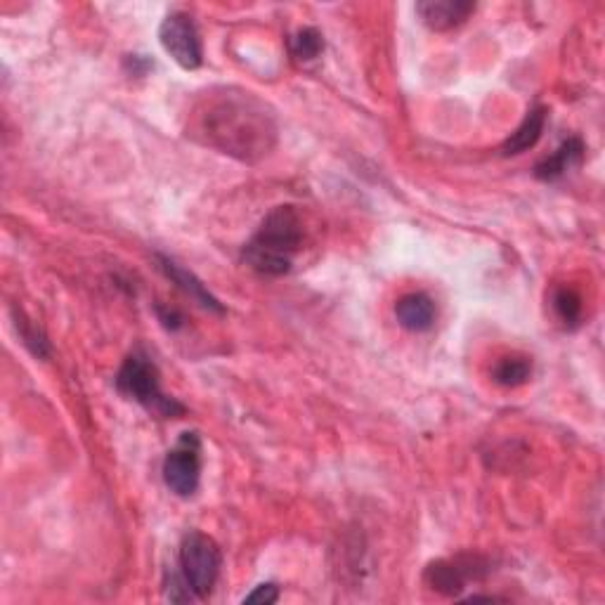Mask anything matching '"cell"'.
I'll return each instance as SVG.
<instances>
[{
  "mask_svg": "<svg viewBox=\"0 0 605 605\" xmlns=\"http://www.w3.org/2000/svg\"><path fill=\"white\" fill-rule=\"evenodd\" d=\"M532 376V362L528 357L520 355H509L497 360L492 367V381L502 388H518L523 383H528Z\"/></svg>",
  "mask_w": 605,
  "mask_h": 605,
  "instance_id": "4fadbf2b",
  "label": "cell"
},
{
  "mask_svg": "<svg viewBox=\"0 0 605 605\" xmlns=\"http://www.w3.org/2000/svg\"><path fill=\"white\" fill-rule=\"evenodd\" d=\"M156 312H159V320L164 322L166 329H178L182 324V315L178 310H168V308H164V305H159Z\"/></svg>",
  "mask_w": 605,
  "mask_h": 605,
  "instance_id": "ac0fdd59",
  "label": "cell"
},
{
  "mask_svg": "<svg viewBox=\"0 0 605 605\" xmlns=\"http://www.w3.org/2000/svg\"><path fill=\"white\" fill-rule=\"evenodd\" d=\"M551 305H554L556 317L561 320L565 327H575L582 320V296L577 294L572 286H561L551 296Z\"/></svg>",
  "mask_w": 605,
  "mask_h": 605,
  "instance_id": "5bb4252c",
  "label": "cell"
},
{
  "mask_svg": "<svg viewBox=\"0 0 605 605\" xmlns=\"http://www.w3.org/2000/svg\"><path fill=\"white\" fill-rule=\"evenodd\" d=\"M485 565L476 556H459L454 561L431 563L426 570V580L435 591L445 596H459L471 580L483 577Z\"/></svg>",
  "mask_w": 605,
  "mask_h": 605,
  "instance_id": "52a82bcc",
  "label": "cell"
},
{
  "mask_svg": "<svg viewBox=\"0 0 605 605\" xmlns=\"http://www.w3.org/2000/svg\"><path fill=\"white\" fill-rule=\"evenodd\" d=\"M159 41L182 69L201 67L204 52H201L199 31L190 15H185V12H171V15L161 22Z\"/></svg>",
  "mask_w": 605,
  "mask_h": 605,
  "instance_id": "8992f818",
  "label": "cell"
},
{
  "mask_svg": "<svg viewBox=\"0 0 605 605\" xmlns=\"http://www.w3.org/2000/svg\"><path fill=\"white\" fill-rule=\"evenodd\" d=\"M289 50H291V55H294L296 60H301V62L317 60V57H320L322 50H324L322 34L317 29H312V26H305V29L296 31V34L291 36Z\"/></svg>",
  "mask_w": 605,
  "mask_h": 605,
  "instance_id": "9a60e30c",
  "label": "cell"
},
{
  "mask_svg": "<svg viewBox=\"0 0 605 605\" xmlns=\"http://www.w3.org/2000/svg\"><path fill=\"white\" fill-rule=\"evenodd\" d=\"M159 268L164 270V275L171 279L173 284H178L182 291H185L187 296L192 298V301H197L201 308L206 310H216V312H223V308H220V303L213 298L211 294L206 291V286L199 282L197 277L192 275V272L182 270L178 263H173V260H168L164 256H159Z\"/></svg>",
  "mask_w": 605,
  "mask_h": 605,
  "instance_id": "8fae6325",
  "label": "cell"
},
{
  "mask_svg": "<svg viewBox=\"0 0 605 605\" xmlns=\"http://www.w3.org/2000/svg\"><path fill=\"white\" fill-rule=\"evenodd\" d=\"M279 598V589L275 587V584H260V587H256L251 591L249 596L244 598V603H275Z\"/></svg>",
  "mask_w": 605,
  "mask_h": 605,
  "instance_id": "e0dca14e",
  "label": "cell"
},
{
  "mask_svg": "<svg viewBox=\"0 0 605 605\" xmlns=\"http://www.w3.org/2000/svg\"><path fill=\"white\" fill-rule=\"evenodd\" d=\"M303 244V220L291 206H279L263 220L251 242L244 246V260L260 275H286Z\"/></svg>",
  "mask_w": 605,
  "mask_h": 605,
  "instance_id": "7a4b0ae2",
  "label": "cell"
},
{
  "mask_svg": "<svg viewBox=\"0 0 605 605\" xmlns=\"http://www.w3.org/2000/svg\"><path fill=\"white\" fill-rule=\"evenodd\" d=\"M180 575L197 598H206L220 575V549L204 532H190L180 544Z\"/></svg>",
  "mask_w": 605,
  "mask_h": 605,
  "instance_id": "277c9868",
  "label": "cell"
},
{
  "mask_svg": "<svg viewBox=\"0 0 605 605\" xmlns=\"http://www.w3.org/2000/svg\"><path fill=\"white\" fill-rule=\"evenodd\" d=\"M192 138L239 161L263 159L277 142V121L268 104L244 90L206 93L190 114Z\"/></svg>",
  "mask_w": 605,
  "mask_h": 605,
  "instance_id": "6da1fadb",
  "label": "cell"
},
{
  "mask_svg": "<svg viewBox=\"0 0 605 605\" xmlns=\"http://www.w3.org/2000/svg\"><path fill=\"white\" fill-rule=\"evenodd\" d=\"M17 329H19V334H22L26 346L34 350L38 357L48 355V341H45V336L41 334V331H38L36 327H31V324H26L24 320L19 322V317H17Z\"/></svg>",
  "mask_w": 605,
  "mask_h": 605,
  "instance_id": "2e32d148",
  "label": "cell"
},
{
  "mask_svg": "<svg viewBox=\"0 0 605 605\" xmlns=\"http://www.w3.org/2000/svg\"><path fill=\"white\" fill-rule=\"evenodd\" d=\"M544 126H546V109L544 107L532 109V112H528V116L523 119V123L516 128V133H511V138L504 142L502 154L516 156L528 152V149L535 147L539 138H542Z\"/></svg>",
  "mask_w": 605,
  "mask_h": 605,
  "instance_id": "30bf717a",
  "label": "cell"
},
{
  "mask_svg": "<svg viewBox=\"0 0 605 605\" xmlns=\"http://www.w3.org/2000/svg\"><path fill=\"white\" fill-rule=\"evenodd\" d=\"M116 388L121 390V395H126V398L135 400L138 405L147 407L149 412H156L161 416L182 414V405L161 393L159 369L154 367V362L149 360L147 355L133 353L123 362L119 376H116Z\"/></svg>",
  "mask_w": 605,
  "mask_h": 605,
  "instance_id": "3957f363",
  "label": "cell"
},
{
  "mask_svg": "<svg viewBox=\"0 0 605 605\" xmlns=\"http://www.w3.org/2000/svg\"><path fill=\"white\" fill-rule=\"evenodd\" d=\"M395 317L407 331H428L435 322V303L426 294H407L395 305Z\"/></svg>",
  "mask_w": 605,
  "mask_h": 605,
  "instance_id": "9c48e42d",
  "label": "cell"
},
{
  "mask_svg": "<svg viewBox=\"0 0 605 605\" xmlns=\"http://www.w3.org/2000/svg\"><path fill=\"white\" fill-rule=\"evenodd\" d=\"M584 156V145L582 140L570 138L556 149L554 154L546 156L542 164H537V178L539 180H556L570 171L572 166H577Z\"/></svg>",
  "mask_w": 605,
  "mask_h": 605,
  "instance_id": "7c38bea8",
  "label": "cell"
},
{
  "mask_svg": "<svg viewBox=\"0 0 605 605\" xmlns=\"http://www.w3.org/2000/svg\"><path fill=\"white\" fill-rule=\"evenodd\" d=\"M201 478V440L197 433H182L164 461V483L178 497H192Z\"/></svg>",
  "mask_w": 605,
  "mask_h": 605,
  "instance_id": "5b68a950",
  "label": "cell"
},
{
  "mask_svg": "<svg viewBox=\"0 0 605 605\" xmlns=\"http://www.w3.org/2000/svg\"><path fill=\"white\" fill-rule=\"evenodd\" d=\"M473 10H476V5L468 3V0H424V3H416L419 17L435 31H450L454 26L464 24L473 15Z\"/></svg>",
  "mask_w": 605,
  "mask_h": 605,
  "instance_id": "ba28073f",
  "label": "cell"
}]
</instances>
